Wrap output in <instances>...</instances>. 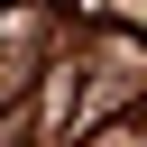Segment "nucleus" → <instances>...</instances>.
<instances>
[{"label":"nucleus","instance_id":"f257e3e1","mask_svg":"<svg viewBox=\"0 0 147 147\" xmlns=\"http://www.w3.org/2000/svg\"><path fill=\"white\" fill-rule=\"evenodd\" d=\"M28 138H46V119H37V101L18 92V101L0 110V147H28Z\"/></svg>","mask_w":147,"mask_h":147},{"label":"nucleus","instance_id":"f03ea898","mask_svg":"<svg viewBox=\"0 0 147 147\" xmlns=\"http://www.w3.org/2000/svg\"><path fill=\"white\" fill-rule=\"evenodd\" d=\"M83 147H147V129H138V119H119V129H101V138H83Z\"/></svg>","mask_w":147,"mask_h":147}]
</instances>
